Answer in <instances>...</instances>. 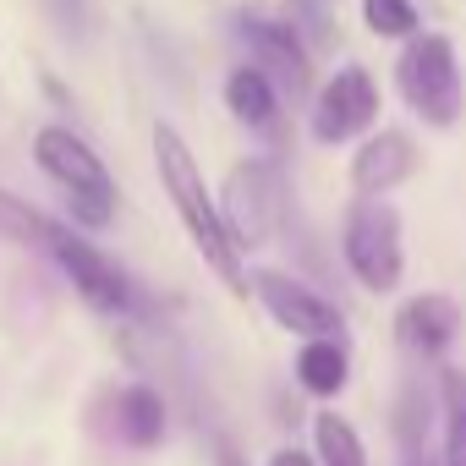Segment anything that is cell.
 I'll return each instance as SVG.
<instances>
[{"instance_id": "cell-1", "label": "cell", "mask_w": 466, "mask_h": 466, "mask_svg": "<svg viewBox=\"0 0 466 466\" xmlns=\"http://www.w3.org/2000/svg\"><path fill=\"white\" fill-rule=\"evenodd\" d=\"M154 170H159V187H165V198H170V208H176L181 230H187L192 253L203 258V269H214V275L225 280V291H230V297H253L248 269H242V253L230 248V237H225L219 198L208 192L198 154L187 148V137H181L170 121H159V127H154Z\"/></svg>"}, {"instance_id": "cell-2", "label": "cell", "mask_w": 466, "mask_h": 466, "mask_svg": "<svg viewBox=\"0 0 466 466\" xmlns=\"http://www.w3.org/2000/svg\"><path fill=\"white\" fill-rule=\"evenodd\" d=\"M395 88L400 99L411 105V116L422 127H439L450 132L466 110V83H461V61H455V45L444 34H417L400 45V61H395Z\"/></svg>"}, {"instance_id": "cell-3", "label": "cell", "mask_w": 466, "mask_h": 466, "mask_svg": "<svg viewBox=\"0 0 466 466\" xmlns=\"http://www.w3.org/2000/svg\"><path fill=\"white\" fill-rule=\"evenodd\" d=\"M340 258L357 275L362 291H395L406 275V242H400V214L390 198H351L340 219Z\"/></svg>"}, {"instance_id": "cell-4", "label": "cell", "mask_w": 466, "mask_h": 466, "mask_svg": "<svg viewBox=\"0 0 466 466\" xmlns=\"http://www.w3.org/2000/svg\"><path fill=\"white\" fill-rule=\"evenodd\" d=\"M219 219L237 253H258L275 242V230L286 225V176L275 159H248L230 165L219 187Z\"/></svg>"}, {"instance_id": "cell-5", "label": "cell", "mask_w": 466, "mask_h": 466, "mask_svg": "<svg viewBox=\"0 0 466 466\" xmlns=\"http://www.w3.org/2000/svg\"><path fill=\"white\" fill-rule=\"evenodd\" d=\"M237 39L248 45V66H258L280 88V99H291V105L308 99L313 61H308V45L297 39V23L291 17H275L264 6H248V12H237Z\"/></svg>"}, {"instance_id": "cell-6", "label": "cell", "mask_w": 466, "mask_h": 466, "mask_svg": "<svg viewBox=\"0 0 466 466\" xmlns=\"http://www.w3.org/2000/svg\"><path fill=\"white\" fill-rule=\"evenodd\" d=\"M50 258L61 264V275L72 280V291L94 308V313H105V319H127L132 308H137V286H132V275L105 253V248H94L88 237H77V230H56V242H50Z\"/></svg>"}, {"instance_id": "cell-7", "label": "cell", "mask_w": 466, "mask_h": 466, "mask_svg": "<svg viewBox=\"0 0 466 466\" xmlns=\"http://www.w3.org/2000/svg\"><path fill=\"white\" fill-rule=\"evenodd\" d=\"M308 127L319 143H351V137H368L379 127V83L368 66L346 61L335 66V77L319 88L313 110H308Z\"/></svg>"}, {"instance_id": "cell-8", "label": "cell", "mask_w": 466, "mask_h": 466, "mask_svg": "<svg viewBox=\"0 0 466 466\" xmlns=\"http://www.w3.org/2000/svg\"><path fill=\"white\" fill-rule=\"evenodd\" d=\"M248 286L286 335H297V340H340V329H346L340 308L324 291H313L308 280H297L286 269H258V275H248Z\"/></svg>"}, {"instance_id": "cell-9", "label": "cell", "mask_w": 466, "mask_h": 466, "mask_svg": "<svg viewBox=\"0 0 466 466\" xmlns=\"http://www.w3.org/2000/svg\"><path fill=\"white\" fill-rule=\"evenodd\" d=\"M34 165H39L61 192L116 198V176H110L105 159L88 148V137H77L72 127H39V137H34Z\"/></svg>"}, {"instance_id": "cell-10", "label": "cell", "mask_w": 466, "mask_h": 466, "mask_svg": "<svg viewBox=\"0 0 466 466\" xmlns=\"http://www.w3.org/2000/svg\"><path fill=\"white\" fill-rule=\"evenodd\" d=\"M417 176V143L400 127H379L351 154V192L357 198H390L400 181Z\"/></svg>"}, {"instance_id": "cell-11", "label": "cell", "mask_w": 466, "mask_h": 466, "mask_svg": "<svg viewBox=\"0 0 466 466\" xmlns=\"http://www.w3.org/2000/svg\"><path fill=\"white\" fill-rule=\"evenodd\" d=\"M461 329H466L461 302L444 297V291H417V297H406L400 313H395V340H400V351H411V357H439V351H450Z\"/></svg>"}, {"instance_id": "cell-12", "label": "cell", "mask_w": 466, "mask_h": 466, "mask_svg": "<svg viewBox=\"0 0 466 466\" xmlns=\"http://www.w3.org/2000/svg\"><path fill=\"white\" fill-rule=\"evenodd\" d=\"M110 428L127 450H154L170 428V411H165V395L154 384H121L116 390V406H110Z\"/></svg>"}, {"instance_id": "cell-13", "label": "cell", "mask_w": 466, "mask_h": 466, "mask_svg": "<svg viewBox=\"0 0 466 466\" xmlns=\"http://www.w3.org/2000/svg\"><path fill=\"white\" fill-rule=\"evenodd\" d=\"M225 110H230V121L237 127H248V132H275L280 127V88L258 72V66H230V77H225Z\"/></svg>"}, {"instance_id": "cell-14", "label": "cell", "mask_w": 466, "mask_h": 466, "mask_svg": "<svg viewBox=\"0 0 466 466\" xmlns=\"http://www.w3.org/2000/svg\"><path fill=\"white\" fill-rule=\"evenodd\" d=\"M297 384L313 395V400H335L346 384H351V357L340 340H302L297 351Z\"/></svg>"}, {"instance_id": "cell-15", "label": "cell", "mask_w": 466, "mask_h": 466, "mask_svg": "<svg viewBox=\"0 0 466 466\" xmlns=\"http://www.w3.org/2000/svg\"><path fill=\"white\" fill-rule=\"evenodd\" d=\"M313 461L319 466H368V444L351 428V417H340V411L313 417Z\"/></svg>"}, {"instance_id": "cell-16", "label": "cell", "mask_w": 466, "mask_h": 466, "mask_svg": "<svg viewBox=\"0 0 466 466\" xmlns=\"http://www.w3.org/2000/svg\"><path fill=\"white\" fill-rule=\"evenodd\" d=\"M56 230H61V219L39 214L28 198H17V192H6V187H0V237H12V242H23V248H39V253H50Z\"/></svg>"}, {"instance_id": "cell-17", "label": "cell", "mask_w": 466, "mask_h": 466, "mask_svg": "<svg viewBox=\"0 0 466 466\" xmlns=\"http://www.w3.org/2000/svg\"><path fill=\"white\" fill-rule=\"evenodd\" d=\"M439 406H444V466H466V373H439Z\"/></svg>"}, {"instance_id": "cell-18", "label": "cell", "mask_w": 466, "mask_h": 466, "mask_svg": "<svg viewBox=\"0 0 466 466\" xmlns=\"http://www.w3.org/2000/svg\"><path fill=\"white\" fill-rule=\"evenodd\" d=\"M362 23L373 39H417L422 17H417V0H362Z\"/></svg>"}, {"instance_id": "cell-19", "label": "cell", "mask_w": 466, "mask_h": 466, "mask_svg": "<svg viewBox=\"0 0 466 466\" xmlns=\"http://www.w3.org/2000/svg\"><path fill=\"white\" fill-rule=\"evenodd\" d=\"M39 12L56 23V34L61 39H72V45H83L88 34H94V0H39Z\"/></svg>"}, {"instance_id": "cell-20", "label": "cell", "mask_w": 466, "mask_h": 466, "mask_svg": "<svg viewBox=\"0 0 466 466\" xmlns=\"http://www.w3.org/2000/svg\"><path fill=\"white\" fill-rule=\"evenodd\" d=\"M269 466H319L308 450H297V444H280L275 455H269Z\"/></svg>"}, {"instance_id": "cell-21", "label": "cell", "mask_w": 466, "mask_h": 466, "mask_svg": "<svg viewBox=\"0 0 466 466\" xmlns=\"http://www.w3.org/2000/svg\"><path fill=\"white\" fill-rule=\"evenodd\" d=\"M214 466H248V461H242V455H237V450H230V444H225V439H219V450H214Z\"/></svg>"}, {"instance_id": "cell-22", "label": "cell", "mask_w": 466, "mask_h": 466, "mask_svg": "<svg viewBox=\"0 0 466 466\" xmlns=\"http://www.w3.org/2000/svg\"><path fill=\"white\" fill-rule=\"evenodd\" d=\"M406 466H433V461H422V455H417V461H406Z\"/></svg>"}, {"instance_id": "cell-23", "label": "cell", "mask_w": 466, "mask_h": 466, "mask_svg": "<svg viewBox=\"0 0 466 466\" xmlns=\"http://www.w3.org/2000/svg\"><path fill=\"white\" fill-rule=\"evenodd\" d=\"M308 6H335V0H308Z\"/></svg>"}]
</instances>
